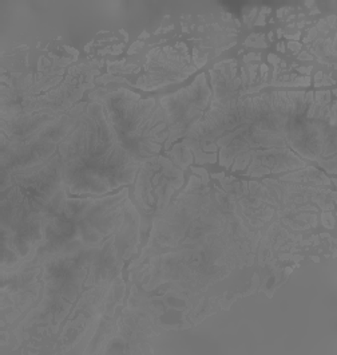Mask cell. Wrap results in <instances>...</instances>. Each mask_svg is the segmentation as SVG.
<instances>
[{"instance_id": "6da1fadb", "label": "cell", "mask_w": 337, "mask_h": 355, "mask_svg": "<svg viewBox=\"0 0 337 355\" xmlns=\"http://www.w3.org/2000/svg\"><path fill=\"white\" fill-rule=\"evenodd\" d=\"M137 161L120 144L100 105H93L62 149V187L100 195L131 182Z\"/></svg>"}, {"instance_id": "7a4b0ae2", "label": "cell", "mask_w": 337, "mask_h": 355, "mask_svg": "<svg viewBox=\"0 0 337 355\" xmlns=\"http://www.w3.org/2000/svg\"><path fill=\"white\" fill-rule=\"evenodd\" d=\"M104 107L120 144L137 162L158 152L167 136V119L154 99L139 101L123 90L106 99Z\"/></svg>"}, {"instance_id": "3957f363", "label": "cell", "mask_w": 337, "mask_h": 355, "mask_svg": "<svg viewBox=\"0 0 337 355\" xmlns=\"http://www.w3.org/2000/svg\"><path fill=\"white\" fill-rule=\"evenodd\" d=\"M209 97L210 90L206 86L205 76H199L190 87L162 99L170 126V141L194 129V123L202 116Z\"/></svg>"}]
</instances>
